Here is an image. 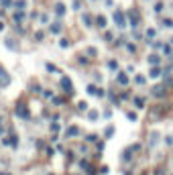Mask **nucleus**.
Returning <instances> with one entry per match:
<instances>
[{"mask_svg":"<svg viewBox=\"0 0 173 175\" xmlns=\"http://www.w3.org/2000/svg\"><path fill=\"white\" fill-rule=\"evenodd\" d=\"M153 96L163 98V96H165V85H155V88H153Z\"/></svg>","mask_w":173,"mask_h":175,"instance_id":"obj_1","label":"nucleus"},{"mask_svg":"<svg viewBox=\"0 0 173 175\" xmlns=\"http://www.w3.org/2000/svg\"><path fill=\"white\" fill-rule=\"evenodd\" d=\"M114 23L122 29L124 27V16H122V12H114Z\"/></svg>","mask_w":173,"mask_h":175,"instance_id":"obj_2","label":"nucleus"},{"mask_svg":"<svg viewBox=\"0 0 173 175\" xmlns=\"http://www.w3.org/2000/svg\"><path fill=\"white\" fill-rule=\"evenodd\" d=\"M149 63L151 65H157L159 63V55H149Z\"/></svg>","mask_w":173,"mask_h":175,"instance_id":"obj_3","label":"nucleus"},{"mask_svg":"<svg viewBox=\"0 0 173 175\" xmlns=\"http://www.w3.org/2000/svg\"><path fill=\"white\" fill-rule=\"evenodd\" d=\"M118 83H122V85H126V83H128V77H126L124 73H120V75H118Z\"/></svg>","mask_w":173,"mask_h":175,"instance_id":"obj_4","label":"nucleus"},{"mask_svg":"<svg viewBox=\"0 0 173 175\" xmlns=\"http://www.w3.org/2000/svg\"><path fill=\"white\" fill-rule=\"evenodd\" d=\"M131 25H133V27H137V25H139V16H137L135 12L131 14Z\"/></svg>","mask_w":173,"mask_h":175,"instance_id":"obj_5","label":"nucleus"},{"mask_svg":"<svg viewBox=\"0 0 173 175\" xmlns=\"http://www.w3.org/2000/svg\"><path fill=\"white\" fill-rule=\"evenodd\" d=\"M161 75V71L157 69V67H153V69H151V77H159Z\"/></svg>","mask_w":173,"mask_h":175,"instance_id":"obj_6","label":"nucleus"},{"mask_svg":"<svg viewBox=\"0 0 173 175\" xmlns=\"http://www.w3.org/2000/svg\"><path fill=\"white\" fill-rule=\"evenodd\" d=\"M153 37H155V29H149L147 31V39H153Z\"/></svg>","mask_w":173,"mask_h":175,"instance_id":"obj_7","label":"nucleus"},{"mask_svg":"<svg viewBox=\"0 0 173 175\" xmlns=\"http://www.w3.org/2000/svg\"><path fill=\"white\" fill-rule=\"evenodd\" d=\"M135 81H137L139 85H143V83H145V77H143V75H137V79H135Z\"/></svg>","mask_w":173,"mask_h":175,"instance_id":"obj_8","label":"nucleus"},{"mask_svg":"<svg viewBox=\"0 0 173 175\" xmlns=\"http://www.w3.org/2000/svg\"><path fill=\"white\" fill-rule=\"evenodd\" d=\"M67 135H69V137H73V135H77V128H75V126H71V130H67Z\"/></svg>","mask_w":173,"mask_h":175,"instance_id":"obj_9","label":"nucleus"},{"mask_svg":"<svg viewBox=\"0 0 173 175\" xmlns=\"http://www.w3.org/2000/svg\"><path fill=\"white\" fill-rule=\"evenodd\" d=\"M61 83H63V88H65V90H69V88H71V83H69V81H67V79H63V81H61Z\"/></svg>","mask_w":173,"mask_h":175,"instance_id":"obj_10","label":"nucleus"},{"mask_svg":"<svg viewBox=\"0 0 173 175\" xmlns=\"http://www.w3.org/2000/svg\"><path fill=\"white\" fill-rule=\"evenodd\" d=\"M57 12H59V14H63V12H65V8H63V4H57Z\"/></svg>","mask_w":173,"mask_h":175,"instance_id":"obj_11","label":"nucleus"},{"mask_svg":"<svg viewBox=\"0 0 173 175\" xmlns=\"http://www.w3.org/2000/svg\"><path fill=\"white\" fill-rule=\"evenodd\" d=\"M110 69H118V65H116V61H110V65H108Z\"/></svg>","mask_w":173,"mask_h":175,"instance_id":"obj_12","label":"nucleus"},{"mask_svg":"<svg viewBox=\"0 0 173 175\" xmlns=\"http://www.w3.org/2000/svg\"><path fill=\"white\" fill-rule=\"evenodd\" d=\"M98 25H100V27H104V25H106V20H104V16H100V18H98Z\"/></svg>","mask_w":173,"mask_h":175,"instance_id":"obj_13","label":"nucleus"},{"mask_svg":"<svg viewBox=\"0 0 173 175\" xmlns=\"http://www.w3.org/2000/svg\"><path fill=\"white\" fill-rule=\"evenodd\" d=\"M135 104H137V106H143V104H145V100H141V98H137V100H135Z\"/></svg>","mask_w":173,"mask_h":175,"instance_id":"obj_14","label":"nucleus"},{"mask_svg":"<svg viewBox=\"0 0 173 175\" xmlns=\"http://www.w3.org/2000/svg\"><path fill=\"white\" fill-rule=\"evenodd\" d=\"M2 27H4V25H2V23H0V31H2Z\"/></svg>","mask_w":173,"mask_h":175,"instance_id":"obj_15","label":"nucleus"}]
</instances>
